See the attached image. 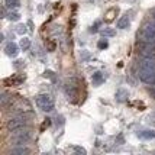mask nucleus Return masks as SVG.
<instances>
[{"mask_svg": "<svg viewBox=\"0 0 155 155\" xmlns=\"http://www.w3.org/2000/svg\"><path fill=\"white\" fill-rule=\"evenodd\" d=\"M138 75L143 83L155 84V60L154 58H143L139 64Z\"/></svg>", "mask_w": 155, "mask_h": 155, "instance_id": "obj_1", "label": "nucleus"}, {"mask_svg": "<svg viewBox=\"0 0 155 155\" xmlns=\"http://www.w3.org/2000/svg\"><path fill=\"white\" fill-rule=\"evenodd\" d=\"M138 39H139V42H143V44L155 45V22L154 20L145 22L142 25V28L138 32Z\"/></svg>", "mask_w": 155, "mask_h": 155, "instance_id": "obj_2", "label": "nucleus"}, {"mask_svg": "<svg viewBox=\"0 0 155 155\" xmlns=\"http://www.w3.org/2000/svg\"><path fill=\"white\" fill-rule=\"evenodd\" d=\"M10 139L16 143V145H23L31 139V130L23 126V128H18L10 130Z\"/></svg>", "mask_w": 155, "mask_h": 155, "instance_id": "obj_3", "label": "nucleus"}, {"mask_svg": "<svg viewBox=\"0 0 155 155\" xmlns=\"http://www.w3.org/2000/svg\"><path fill=\"white\" fill-rule=\"evenodd\" d=\"M29 119H28V116L25 113H18L16 116L13 117H10L6 123V128L9 130H13V129H18V128H23V126H26Z\"/></svg>", "mask_w": 155, "mask_h": 155, "instance_id": "obj_4", "label": "nucleus"}, {"mask_svg": "<svg viewBox=\"0 0 155 155\" xmlns=\"http://www.w3.org/2000/svg\"><path fill=\"white\" fill-rule=\"evenodd\" d=\"M36 104L44 112H52L55 107V101L52 99V96L49 94H39L36 99Z\"/></svg>", "mask_w": 155, "mask_h": 155, "instance_id": "obj_5", "label": "nucleus"}, {"mask_svg": "<svg viewBox=\"0 0 155 155\" xmlns=\"http://www.w3.org/2000/svg\"><path fill=\"white\" fill-rule=\"evenodd\" d=\"M141 54L145 57V58H154L155 55V45H151V44H143L141 42Z\"/></svg>", "mask_w": 155, "mask_h": 155, "instance_id": "obj_6", "label": "nucleus"}, {"mask_svg": "<svg viewBox=\"0 0 155 155\" xmlns=\"http://www.w3.org/2000/svg\"><path fill=\"white\" fill-rule=\"evenodd\" d=\"M5 52H6L7 57H12V58H15V57H18V54H19V48H18V45H16V44L10 42V44H7V45H6V48H5Z\"/></svg>", "mask_w": 155, "mask_h": 155, "instance_id": "obj_7", "label": "nucleus"}, {"mask_svg": "<svg viewBox=\"0 0 155 155\" xmlns=\"http://www.w3.org/2000/svg\"><path fill=\"white\" fill-rule=\"evenodd\" d=\"M129 25H130V16L128 13L123 15L119 19V22H117V28L119 29H126V28H129Z\"/></svg>", "mask_w": 155, "mask_h": 155, "instance_id": "obj_8", "label": "nucleus"}, {"mask_svg": "<svg viewBox=\"0 0 155 155\" xmlns=\"http://www.w3.org/2000/svg\"><path fill=\"white\" fill-rule=\"evenodd\" d=\"M65 93H67L68 99H74V97H77V88L73 84H67L65 86Z\"/></svg>", "mask_w": 155, "mask_h": 155, "instance_id": "obj_9", "label": "nucleus"}, {"mask_svg": "<svg viewBox=\"0 0 155 155\" xmlns=\"http://www.w3.org/2000/svg\"><path fill=\"white\" fill-rule=\"evenodd\" d=\"M128 96H129V93H128V90H123V88H120V90H117V93H116V100L117 101H126L128 100Z\"/></svg>", "mask_w": 155, "mask_h": 155, "instance_id": "obj_10", "label": "nucleus"}, {"mask_svg": "<svg viewBox=\"0 0 155 155\" xmlns=\"http://www.w3.org/2000/svg\"><path fill=\"white\" fill-rule=\"evenodd\" d=\"M91 81H93V84H94V86H100L101 83L104 81V77H103V74H101V73H99V71H97V73H94V74H93Z\"/></svg>", "mask_w": 155, "mask_h": 155, "instance_id": "obj_11", "label": "nucleus"}, {"mask_svg": "<svg viewBox=\"0 0 155 155\" xmlns=\"http://www.w3.org/2000/svg\"><path fill=\"white\" fill-rule=\"evenodd\" d=\"M6 6L9 9H18L20 6V0H6Z\"/></svg>", "mask_w": 155, "mask_h": 155, "instance_id": "obj_12", "label": "nucleus"}, {"mask_svg": "<svg viewBox=\"0 0 155 155\" xmlns=\"http://www.w3.org/2000/svg\"><path fill=\"white\" fill-rule=\"evenodd\" d=\"M100 34L103 35V36H115L116 32L113 31V29H110V28H104V29H101Z\"/></svg>", "mask_w": 155, "mask_h": 155, "instance_id": "obj_13", "label": "nucleus"}, {"mask_svg": "<svg viewBox=\"0 0 155 155\" xmlns=\"http://www.w3.org/2000/svg\"><path fill=\"white\" fill-rule=\"evenodd\" d=\"M29 152V149H26V148H16V149H12V152L10 154L12 155H23V154H28Z\"/></svg>", "mask_w": 155, "mask_h": 155, "instance_id": "obj_14", "label": "nucleus"}, {"mask_svg": "<svg viewBox=\"0 0 155 155\" xmlns=\"http://www.w3.org/2000/svg\"><path fill=\"white\" fill-rule=\"evenodd\" d=\"M29 47H31V41L28 39V38H23V39H20V48H22L23 51H26Z\"/></svg>", "mask_w": 155, "mask_h": 155, "instance_id": "obj_15", "label": "nucleus"}, {"mask_svg": "<svg viewBox=\"0 0 155 155\" xmlns=\"http://www.w3.org/2000/svg\"><path fill=\"white\" fill-rule=\"evenodd\" d=\"M7 101H12V97H9L6 93H3V94H2V106H3V107L7 106Z\"/></svg>", "mask_w": 155, "mask_h": 155, "instance_id": "obj_16", "label": "nucleus"}, {"mask_svg": "<svg viewBox=\"0 0 155 155\" xmlns=\"http://www.w3.org/2000/svg\"><path fill=\"white\" fill-rule=\"evenodd\" d=\"M16 32H18L19 35H25L28 32V29H26L25 25H18V26H16Z\"/></svg>", "mask_w": 155, "mask_h": 155, "instance_id": "obj_17", "label": "nucleus"}, {"mask_svg": "<svg viewBox=\"0 0 155 155\" xmlns=\"http://www.w3.org/2000/svg\"><path fill=\"white\" fill-rule=\"evenodd\" d=\"M9 19L13 20V22H16V20L20 19V15L18 13V12H10V13H9Z\"/></svg>", "mask_w": 155, "mask_h": 155, "instance_id": "obj_18", "label": "nucleus"}, {"mask_svg": "<svg viewBox=\"0 0 155 155\" xmlns=\"http://www.w3.org/2000/svg\"><path fill=\"white\" fill-rule=\"evenodd\" d=\"M97 47H99V49H106V48L109 47V42L106 39H101V41H99Z\"/></svg>", "mask_w": 155, "mask_h": 155, "instance_id": "obj_19", "label": "nucleus"}, {"mask_svg": "<svg viewBox=\"0 0 155 155\" xmlns=\"http://www.w3.org/2000/svg\"><path fill=\"white\" fill-rule=\"evenodd\" d=\"M51 125V119H45V122L42 123V129H45V128H48Z\"/></svg>", "mask_w": 155, "mask_h": 155, "instance_id": "obj_20", "label": "nucleus"}, {"mask_svg": "<svg viewBox=\"0 0 155 155\" xmlns=\"http://www.w3.org/2000/svg\"><path fill=\"white\" fill-rule=\"evenodd\" d=\"M74 149L77 152H81V154H86V149L84 148H80V147H74Z\"/></svg>", "mask_w": 155, "mask_h": 155, "instance_id": "obj_21", "label": "nucleus"}, {"mask_svg": "<svg viewBox=\"0 0 155 155\" xmlns=\"http://www.w3.org/2000/svg\"><path fill=\"white\" fill-rule=\"evenodd\" d=\"M48 48H49V51H54V49H55V44H54V42H48Z\"/></svg>", "mask_w": 155, "mask_h": 155, "instance_id": "obj_22", "label": "nucleus"}, {"mask_svg": "<svg viewBox=\"0 0 155 155\" xmlns=\"http://www.w3.org/2000/svg\"><path fill=\"white\" fill-rule=\"evenodd\" d=\"M99 25H100V22H96V23H94V26L91 28L90 31H91V32H96V31H97V26H99Z\"/></svg>", "mask_w": 155, "mask_h": 155, "instance_id": "obj_23", "label": "nucleus"}, {"mask_svg": "<svg viewBox=\"0 0 155 155\" xmlns=\"http://www.w3.org/2000/svg\"><path fill=\"white\" fill-rule=\"evenodd\" d=\"M148 91H149V93H151V94H152V96L155 97V86H152V87H149V88H148Z\"/></svg>", "mask_w": 155, "mask_h": 155, "instance_id": "obj_24", "label": "nucleus"}, {"mask_svg": "<svg viewBox=\"0 0 155 155\" xmlns=\"http://www.w3.org/2000/svg\"><path fill=\"white\" fill-rule=\"evenodd\" d=\"M151 20H154V22H155V9L151 12Z\"/></svg>", "mask_w": 155, "mask_h": 155, "instance_id": "obj_25", "label": "nucleus"}, {"mask_svg": "<svg viewBox=\"0 0 155 155\" xmlns=\"http://www.w3.org/2000/svg\"><path fill=\"white\" fill-rule=\"evenodd\" d=\"M154 138H155V130H154Z\"/></svg>", "mask_w": 155, "mask_h": 155, "instance_id": "obj_26", "label": "nucleus"}]
</instances>
